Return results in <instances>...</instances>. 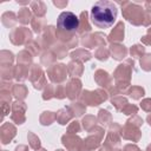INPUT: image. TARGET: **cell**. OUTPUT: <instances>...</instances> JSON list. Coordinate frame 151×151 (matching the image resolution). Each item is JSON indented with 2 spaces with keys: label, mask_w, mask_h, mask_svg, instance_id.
<instances>
[{
  "label": "cell",
  "mask_w": 151,
  "mask_h": 151,
  "mask_svg": "<svg viewBox=\"0 0 151 151\" xmlns=\"http://www.w3.org/2000/svg\"><path fill=\"white\" fill-rule=\"evenodd\" d=\"M57 25L58 28L64 32H74L79 27V19L74 13L70 11H65L59 14Z\"/></svg>",
  "instance_id": "2"
},
{
  "label": "cell",
  "mask_w": 151,
  "mask_h": 151,
  "mask_svg": "<svg viewBox=\"0 0 151 151\" xmlns=\"http://www.w3.org/2000/svg\"><path fill=\"white\" fill-rule=\"evenodd\" d=\"M118 8L116 4L107 0L97 1L91 8V21L98 28L111 27L117 19Z\"/></svg>",
  "instance_id": "1"
}]
</instances>
